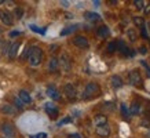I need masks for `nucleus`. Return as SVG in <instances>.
<instances>
[{"label":"nucleus","instance_id":"obj_31","mask_svg":"<svg viewBox=\"0 0 150 138\" xmlns=\"http://www.w3.org/2000/svg\"><path fill=\"white\" fill-rule=\"evenodd\" d=\"M143 10H145V14H146V15H150V3H149V4H145Z\"/></svg>","mask_w":150,"mask_h":138},{"label":"nucleus","instance_id":"obj_37","mask_svg":"<svg viewBox=\"0 0 150 138\" xmlns=\"http://www.w3.org/2000/svg\"><path fill=\"white\" fill-rule=\"evenodd\" d=\"M142 124H143V127H149V126H150V123H147L146 120H145V122H143V123H142Z\"/></svg>","mask_w":150,"mask_h":138},{"label":"nucleus","instance_id":"obj_38","mask_svg":"<svg viewBox=\"0 0 150 138\" xmlns=\"http://www.w3.org/2000/svg\"><path fill=\"white\" fill-rule=\"evenodd\" d=\"M70 138H80V135H79V134H72Z\"/></svg>","mask_w":150,"mask_h":138},{"label":"nucleus","instance_id":"obj_27","mask_svg":"<svg viewBox=\"0 0 150 138\" xmlns=\"http://www.w3.org/2000/svg\"><path fill=\"white\" fill-rule=\"evenodd\" d=\"M117 50V46H116V41H112V43H109V46H108V53H114V51Z\"/></svg>","mask_w":150,"mask_h":138},{"label":"nucleus","instance_id":"obj_25","mask_svg":"<svg viewBox=\"0 0 150 138\" xmlns=\"http://www.w3.org/2000/svg\"><path fill=\"white\" fill-rule=\"evenodd\" d=\"M121 113H123V117L124 119H128V117H129V110H128V108L125 105H124V104H121Z\"/></svg>","mask_w":150,"mask_h":138},{"label":"nucleus","instance_id":"obj_36","mask_svg":"<svg viewBox=\"0 0 150 138\" xmlns=\"http://www.w3.org/2000/svg\"><path fill=\"white\" fill-rule=\"evenodd\" d=\"M61 4L64 6V7H69V1H61Z\"/></svg>","mask_w":150,"mask_h":138},{"label":"nucleus","instance_id":"obj_29","mask_svg":"<svg viewBox=\"0 0 150 138\" xmlns=\"http://www.w3.org/2000/svg\"><path fill=\"white\" fill-rule=\"evenodd\" d=\"M69 122H72V119H70V117H65L64 120H61V122H59V123H58V126H62V124H65V123H69Z\"/></svg>","mask_w":150,"mask_h":138},{"label":"nucleus","instance_id":"obj_13","mask_svg":"<svg viewBox=\"0 0 150 138\" xmlns=\"http://www.w3.org/2000/svg\"><path fill=\"white\" fill-rule=\"evenodd\" d=\"M0 112H1V113H4V115L13 116V115H15L17 109H15V106H14V105H10V104H3V105H0Z\"/></svg>","mask_w":150,"mask_h":138},{"label":"nucleus","instance_id":"obj_11","mask_svg":"<svg viewBox=\"0 0 150 138\" xmlns=\"http://www.w3.org/2000/svg\"><path fill=\"white\" fill-rule=\"evenodd\" d=\"M47 95L50 97L51 100H54V101H59L61 100V92L58 91V88L55 86H48L47 87Z\"/></svg>","mask_w":150,"mask_h":138},{"label":"nucleus","instance_id":"obj_26","mask_svg":"<svg viewBox=\"0 0 150 138\" xmlns=\"http://www.w3.org/2000/svg\"><path fill=\"white\" fill-rule=\"evenodd\" d=\"M134 6H135V9L142 10L145 7V1H143V0H135V1H134Z\"/></svg>","mask_w":150,"mask_h":138},{"label":"nucleus","instance_id":"obj_15","mask_svg":"<svg viewBox=\"0 0 150 138\" xmlns=\"http://www.w3.org/2000/svg\"><path fill=\"white\" fill-rule=\"evenodd\" d=\"M110 83H112V87L113 88H120L124 86V82L123 79L120 78L118 75H113L112 78H110Z\"/></svg>","mask_w":150,"mask_h":138},{"label":"nucleus","instance_id":"obj_1","mask_svg":"<svg viewBox=\"0 0 150 138\" xmlns=\"http://www.w3.org/2000/svg\"><path fill=\"white\" fill-rule=\"evenodd\" d=\"M43 57H44V53L39 46L30 47V53H29V57H28L29 65L30 66H39L43 62Z\"/></svg>","mask_w":150,"mask_h":138},{"label":"nucleus","instance_id":"obj_39","mask_svg":"<svg viewBox=\"0 0 150 138\" xmlns=\"http://www.w3.org/2000/svg\"><path fill=\"white\" fill-rule=\"evenodd\" d=\"M146 28L149 29V32H150V21H149V23H147V26H146Z\"/></svg>","mask_w":150,"mask_h":138},{"label":"nucleus","instance_id":"obj_2","mask_svg":"<svg viewBox=\"0 0 150 138\" xmlns=\"http://www.w3.org/2000/svg\"><path fill=\"white\" fill-rule=\"evenodd\" d=\"M100 87L98 83H88L83 91V100H91L94 97L99 95Z\"/></svg>","mask_w":150,"mask_h":138},{"label":"nucleus","instance_id":"obj_18","mask_svg":"<svg viewBox=\"0 0 150 138\" xmlns=\"http://www.w3.org/2000/svg\"><path fill=\"white\" fill-rule=\"evenodd\" d=\"M132 22L135 23V26H138L139 29L146 28V21H145V18H142V17H134V18H132Z\"/></svg>","mask_w":150,"mask_h":138},{"label":"nucleus","instance_id":"obj_21","mask_svg":"<svg viewBox=\"0 0 150 138\" xmlns=\"http://www.w3.org/2000/svg\"><path fill=\"white\" fill-rule=\"evenodd\" d=\"M84 17H86V19H88V21H92V22H95V21H99V19H100L99 14L91 13V11H87Z\"/></svg>","mask_w":150,"mask_h":138},{"label":"nucleus","instance_id":"obj_23","mask_svg":"<svg viewBox=\"0 0 150 138\" xmlns=\"http://www.w3.org/2000/svg\"><path fill=\"white\" fill-rule=\"evenodd\" d=\"M76 29H77V25H73V26H69V28H66V29H64V31L61 32V36H66V35H69V33L74 32Z\"/></svg>","mask_w":150,"mask_h":138},{"label":"nucleus","instance_id":"obj_6","mask_svg":"<svg viewBox=\"0 0 150 138\" xmlns=\"http://www.w3.org/2000/svg\"><path fill=\"white\" fill-rule=\"evenodd\" d=\"M59 66L64 69L65 72H69L70 69H72V61L69 58V55L66 53L61 55V58H59Z\"/></svg>","mask_w":150,"mask_h":138},{"label":"nucleus","instance_id":"obj_14","mask_svg":"<svg viewBox=\"0 0 150 138\" xmlns=\"http://www.w3.org/2000/svg\"><path fill=\"white\" fill-rule=\"evenodd\" d=\"M109 35H110V31L106 25H102V26H99L96 29V36L99 37V39H106Z\"/></svg>","mask_w":150,"mask_h":138},{"label":"nucleus","instance_id":"obj_30","mask_svg":"<svg viewBox=\"0 0 150 138\" xmlns=\"http://www.w3.org/2000/svg\"><path fill=\"white\" fill-rule=\"evenodd\" d=\"M32 138H47V134L46 133H39L36 135H33Z\"/></svg>","mask_w":150,"mask_h":138},{"label":"nucleus","instance_id":"obj_3","mask_svg":"<svg viewBox=\"0 0 150 138\" xmlns=\"http://www.w3.org/2000/svg\"><path fill=\"white\" fill-rule=\"evenodd\" d=\"M128 82H129V84L135 86V87H142L143 86V79H142L138 69L129 70V73H128Z\"/></svg>","mask_w":150,"mask_h":138},{"label":"nucleus","instance_id":"obj_22","mask_svg":"<svg viewBox=\"0 0 150 138\" xmlns=\"http://www.w3.org/2000/svg\"><path fill=\"white\" fill-rule=\"evenodd\" d=\"M127 36H128V39H129V41H137V39H138V32L135 31V29H127Z\"/></svg>","mask_w":150,"mask_h":138},{"label":"nucleus","instance_id":"obj_33","mask_svg":"<svg viewBox=\"0 0 150 138\" xmlns=\"http://www.w3.org/2000/svg\"><path fill=\"white\" fill-rule=\"evenodd\" d=\"M30 29H32L33 32H39V33H44V31H40V29H37L35 25H30Z\"/></svg>","mask_w":150,"mask_h":138},{"label":"nucleus","instance_id":"obj_4","mask_svg":"<svg viewBox=\"0 0 150 138\" xmlns=\"http://www.w3.org/2000/svg\"><path fill=\"white\" fill-rule=\"evenodd\" d=\"M0 130L6 138H14L15 137V127L11 123H3L0 126Z\"/></svg>","mask_w":150,"mask_h":138},{"label":"nucleus","instance_id":"obj_10","mask_svg":"<svg viewBox=\"0 0 150 138\" xmlns=\"http://www.w3.org/2000/svg\"><path fill=\"white\" fill-rule=\"evenodd\" d=\"M64 92L69 100H74V98L77 97V90H76V87H74L73 84H70V83H68V84L64 86Z\"/></svg>","mask_w":150,"mask_h":138},{"label":"nucleus","instance_id":"obj_20","mask_svg":"<svg viewBox=\"0 0 150 138\" xmlns=\"http://www.w3.org/2000/svg\"><path fill=\"white\" fill-rule=\"evenodd\" d=\"M129 115L131 116H135V115H138L139 112H141V104H138V102H134L131 105V108H129Z\"/></svg>","mask_w":150,"mask_h":138},{"label":"nucleus","instance_id":"obj_32","mask_svg":"<svg viewBox=\"0 0 150 138\" xmlns=\"http://www.w3.org/2000/svg\"><path fill=\"white\" fill-rule=\"evenodd\" d=\"M21 32L19 31H13V32H10V37H14V36H19Z\"/></svg>","mask_w":150,"mask_h":138},{"label":"nucleus","instance_id":"obj_9","mask_svg":"<svg viewBox=\"0 0 150 138\" xmlns=\"http://www.w3.org/2000/svg\"><path fill=\"white\" fill-rule=\"evenodd\" d=\"M19 47H21V43H19V41H14V43L10 44L8 51H7V55H8L10 60H15V58H17V54H18V51H19Z\"/></svg>","mask_w":150,"mask_h":138},{"label":"nucleus","instance_id":"obj_8","mask_svg":"<svg viewBox=\"0 0 150 138\" xmlns=\"http://www.w3.org/2000/svg\"><path fill=\"white\" fill-rule=\"evenodd\" d=\"M0 21L4 23V25H7V26L13 25V22H14L13 14L10 13V11H7V10H1L0 11Z\"/></svg>","mask_w":150,"mask_h":138},{"label":"nucleus","instance_id":"obj_16","mask_svg":"<svg viewBox=\"0 0 150 138\" xmlns=\"http://www.w3.org/2000/svg\"><path fill=\"white\" fill-rule=\"evenodd\" d=\"M58 68H59V58L51 57L50 62H48V70H50V72H57Z\"/></svg>","mask_w":150,"mask_h":138},{"label":"nucleus","instance_id":"obj_40","mask_svg":"<svg viewBox=\"0 0 150 138\" xmlns=\"http://www.w3.org/2000/svg\"><path fill=\"white\" fill-rule=\"evenodd\" d=\"M3 3H4V1H3V0H0V4H3Z\"/></svg>","mask_w":150,"mask_h":138},{"label":"nucleus","instance_id":"obj_17","mask_svg":"<svg viewBox=\"0 0 150 138\" xmlns=\"http://www.w3.org/2000/svg\"><path fill=\"white\" fill-rule=\"evenodd\" d=\"M18 98L22 101V104H32V97H30V94L28 91H25V90H21V91H19Z\"/></svg>","mask_w":150,"mask_h":138},{"label":"nucleus","instance_id":"obj_12","mask_svg":"<svg viewBox=\"0 0 150 138\" xmlns=\"http://www.w3.org/2000/svg\"><path fill=\"white\" fill-rule=\"evenodd\" d=\"M44 109H46V112L51 116V117H57L59 113V109L52 104V102H47L46 105H44Z\"/></svg>","mask_w":150,"mask_h":138},{"label":"nucleus","instance_id":"obj_34","mask_svg":"<svg viewBox=\"0 0 150 138\" xmlns=\"http://www.w3.org/2000/svg\"><path fill=\"white\" fill-rule=\"evenodd\" d=\"M142 36H143V39H146V40L149 39V37H147V32H146V28H143V29H142Z\"/></svg>","mask_w":150,"mask_h":138},{"label":"nucleus","instance_id":"obj_19","mask_svg":"<svg viewBox=\"0 0 150 138\" xmlns=\"http://www.w3.org/2000/svg\"><path fill=\"white\" fill-rule=\"evenodd\" d=\"M94 123L95 126H102V124H106L108 123V117L105 115H96L95 119H94Z\"/></svg>","mask_w":150,"mask_h":138},{"label":"nucleus","instance_id":"obj_7","mask_svg":"<svg viewBox=\"0 0 150 138\" xmlns=\"http://www.w3.org/2000/svg\"><path fill=\"white\" fill-rule=\"evenodd\" d=\"M95 133H96V135L100 138H108V137H110V127L108 126V123L102 124V126H96Z\"/></svg>","mask_w":150,"mask_h":138},{"label":"nucleus","instance_id":"obj_5","mask_svg":"<svg viewBox=\"0 0 150 138\" xmlns=\"http://www.w3.org/2000/svg\"><path fill=\"white\" fill-rule=\"evenodd\" d=\"M73 44L76 47H79V48H88L90 47V41H88V39L84 36H81V35H77V36L73 37Z\"/></svg>","mask_w":150,"mask_h":138},{"label":"nucleus","instance_id":"obj_28","mask_svg":"<svg viewBox=\"0 0 150 138\" xmlns=\"http://www.w3.org/2000/svg\"><path fill=\"white\" fill-rule=\"evenodd\" d=\"M14 105L17 106L18 109H22L23 108V104H22V101H21L19 98H15V100H14Z\"/></svg>","mask_w":150,"mask_h":138},{"label":"nucleus","instance_id":"obj_24","mask_svg":"<svg viewBox=\"0 0 150 138\" xmlns=\"http://www.w3.org/2000/svg\"><path fill=\"white\" fill-rule=\"evenodd\" d=\"M22 15H23V9H21V7H17V9L14 10L13 17H15L17 19H21V18H22Z\"/></svg>","mask_w":150,"mask_h":138},{"label":"nucleus","instance_id":"obj_35","mask_svg":"<svg viewBox=\"0 0 150 138\" xmlns=\"http://www.w3.org/2000/svg\"><path fill=\"white\" fill-rule=\"evenodd\" d=\"M139 51H141L142 54H146V51H147V50H146V47H145V46H142V47H141V50H139Z\"/></svg>","mask_w":150,"mask_h":138}]
</instances>
